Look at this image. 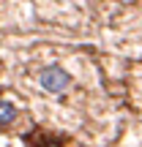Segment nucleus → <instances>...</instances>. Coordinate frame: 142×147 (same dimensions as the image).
Masks as SVG:
<instances>
[{
	"mask_svg": "<svg viewBox=\"0 0 142 147\" xmlns=\"http://www.w3.org/2000/svg\"><path fill=\"white\" fill-rule=\"evenodd\" d=\"M38 84H41L47 93L60 95V93H66V90L71 87V74L63 71L60 65H47V68L38 71Z\"/></svg>",
	"mask_w": 142,
	"mask_h": 147,
	"instance_id": "nucleus-1",
	"label": "nucleus"
},
{
	"mask_svg": "<svg viewBox=\"0 0 142 147\" xmlns=\"http://www.w3.org/2000/svg\"><path fill=\"white\" fill-rule=\"evenodd\" d=\"M14 117H16L14 104H11V101H3V98H0V125H8V123H14Z\"/></svg>",
	"mask_w": 142,
	"mask_h": 147,
	"instance_id": "nucleus-2",
	"label": "nucleus"
},
{
	"mask_svg": "<svg viewBox=\"0 0 142 147\" xmlns=\"http://www.w3.org/2000/svg\"><path fill=\"white\" fill-rule=\"evenodd\" d=\"M41 147H63V144H58V142H47V144H41Z\"/></svg>",
	"mask_w": 142,
	"mask_h": 147,
	"instance_id": "nucleus-3",
	"label": "nucleus"
}]
</instances>
